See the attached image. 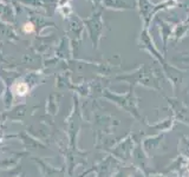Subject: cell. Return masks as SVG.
Instances as JSON below:
<instances>
[{"label":"cell","instance_id":"1","mask_svg":"<svg viewBox=\"0 0 189 177\" xmlns=\"http://www.w3.org/2000/svg\"><path fill=\"white\" fill-rule=\"evenodd\" d=\"M33 31V25L31 23L25 24V32H32Z\"/></svg>","mask_w":189,"mask_h":177}]
</instances>
